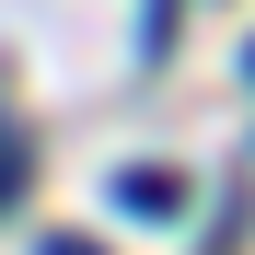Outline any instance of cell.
Returning <instances> with one entry per match:
<instances>
[{
	"label": "cell",
	"instance_id": "6da1fadb",
	"mask_svg": "<svg viewBox=\"0 0 255 255\" xmlns=\"http://www.w3.org/2000/svg\"><path fill=\"white\" fill-rule=\"evenodd\" d=\"M116 209H128V221H174V209H186V174H174V162H128V174H116Z\"/></svg>",
	"mask_w": 255,
	"mask_h": 255
},
{
	"label": "cell",
	"instance_id": "3957f363",
	"mask_svg": "<svg viewBox=\"0 0 255 255\" xmlns=\"http://www.w3.org/2000/svg\"><path fill=\"white\" fill-rule=\"evenodd\" d=\"M35 255H105V244H81V232H35Z\"/></svg>",
	"mask_w": 255,
	"mask_h": 255
},
{
	"label": "cell",
	"instance_id": "7a4b0ae2",
	"mask_svg": "<svg viewBox=\"0 0 255 255\" xmlns=\"http://www.w3.org/2000/svg\"><path fill=\"white\" fill-rule=\"evenodd\" d=\"M23 174H35V151L12 139V128H0V209H12V197H23Z\"/></svg>",
	"mask_w": 255,
	"mask_h": 255
},
{
	"label": "cell",
	"instance_id": "277c9868",
	"mask_svg": "<svg viewBox=\"0 0 255 255\" xmlns=\"http://www.w3.org/2000/svg\"><path fill=\"white\" fill-rule=\"evenodd\" d=\"M244 81H255V47H244Z\"/></svg>",
	"mask_w": 255,
	"mask_h": 255
}]
</instances>
